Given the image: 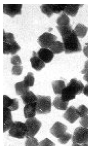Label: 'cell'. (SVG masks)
I'll use <instances>...</instances> for the list:
<instances>
[{"instance_id": "obj_1", "label": "cell", "mask_w": 88, "mask_h": 146, "mask_svg": "<svg viewBox=\"0 0 88 146\" xmlns=\"http://www.w3.org/2000/svg\"><path fill=\"white\" fill-rule=\"evenodd\" d=\"M56 27L62 36L65 53H73L81 50L80 43L71 25H57Z\"/></svg>"}, {"instance_id": "obj_2", "label": "cell", "mask_w": 88, "mask_h": 146, "mask_svg": "<svg viewBox=\"0 0 88 146\" xmlns=\"http://www.w3.org/2000/svg\"><path fill=\"white\" fill-rule=\"evenodd\" d=\"M36 101V112L38 114H47L51 111L52 102L50 96L37 95Z\"/></svg>"}, {"instance_id": "obj_3", "label": "cell", "mask_w": 88, "mask_h": 146, "mask_svg": "<svg viewBox=\"0 0 88 146\" xmlns=\"http://www.w3.org/2000/svg\"><path fill=\"white\" fill-rule=\"evenodd\" d=\"M24 123L26 128V138L34 137L42 125L41 122L35 117L27 119Z\"/></svg>"}, {"instance_id": "obj_4", "label": "cell", "mask_w": 88, "mask_h": 146, "mask_svg": "<svg viewBox=\"0 0 88 146\" xmlns=\"http://www.w3.org/2000/svg\"><path fill=\"white\" fill-rule=\"evenodd\" d=\"M72 139L73 143L80 145L88 143V128L77 127L74 131Z\"/></svg>"}, {"instance_id": "obj_5", "label": "cell", "mask_w": 88, "mask_h": 146, "mask_svg": "<svg viewBox=\"0 0 88 146\" xmlns=\"http://www.w3.org/2000/svg\"><path fill=\"white\" fill-rule=\"evenodd\" d=\"M9 136L19 139L26 137V128L24 123L19 121H15L9 130Z\"/></svg>"}, {"instance_id": "obj_6", "label": "cell", "mask_w": 88, "mask_h": 146, "mask_svg": "<svg viewBox=\"0 0 88 146\" xmlns=\"http://www.w3.org/2000/svg\"><path fill=\"white\" fill-rule=\"evenodd\" d=\"M66 4H43L40 7L41 12L49 17L54 13L59 14L63 11Z\"/></svg>"}, {"instance_id": "obj_7", "label": "cell", "mask_w": 88, "mask_h": 146, "mask_svg": "<svg viewBox=\"0 0 88 146\" xmlns=\"http://www.w3.org/2000/svg\"><path fill=\"white\" fill-rule=\"evenodd\" d=\"M57 39V36L51 33L45 32L40 35L37 39V42L42 47L49 48Z\"/></svg>"}, {"instance_id": "obj_8", "label": "cell", "mask_w": 88, "mask_h": 146, "mask_svg": "<svg viewBox=\"0 0 88 146\" xmlns=\"http://www.w3.org/2000/svg\"><path fill=\"white\" fill-rule=\"evenodd\" d=\"M22 4H3V13L14 17L15 16L21 14Z\"/></svg>"}, {"instance_id": "obj_9", "label": "cell", "mask_w": 88, "mask_h": 146, "mask_svg": "<svg viewBox=\"0 0 88 146\" xmlns=\"http://www.w3.org/2000/svg\"><path fill=\"white\" fill-rule=\"evenodd\" d=\"M3 132L9 130L14 123L11 111L7 108H3Z\"/></svg>"}, {"instance_id": "obj_10", "label": "cell", "mask_w": 88, "mask_h": 146, "mask_svg": "<svg viewBox=\"0 0 88 146\" xmlns=\"http://www.w3.org/2000/svg\"><path fill=\"white\" fill-rule=\"evenodd\" d=\"M67 129L66 125L59 121H57L50 128V132L55 137L59 138L66 132Z\"/></svg>"}, {"instance_id": "obj_11", "label": "cell", "mask_w": 88, "mask_h": 146, "mask_svg": "<svg viewBox=\"0 0 88 146\" xmlns=\"http://www.w3.org/2000/svg\"><path fill=\"white\" fill-rule=\"evenodd\" d=\"M63 116L64 119L71 123L74 122L79 117L77 109L73 106H71L67 109Z\"/></svg>"}, {"instance_id": "obj_12", "label": "cell", "mask_w": 88, "mask_h": 146, "mask_svg": "<svg viewBox=\"0 0 88 146\" xmlns=\"http://www.w3.org/2000/svg\"><path fill=\"white\" fill-rule=\"evenodd\" d=\"M3 108H7L11 111L17 110L19 108L18 100L16 98L12 99L6 95L3 96Z\"/></svg>"}, {"instance_id": "obj_13", "label": "cell", "mask_w": 88, "mask_h": 146, "mask_svg": "<svg viewBox=\"0 0 88 146\" xmlns=\"http://www.w3.org/2000/svg\"><path fill=\"white\" fill-rule=\"evenodd\" d=\"M67 86L76 95L82 93L84 87V85L81 82L76 78L71 79Z\"/></svg>"}, {"instance_id": "obj_14", "label": "cell", "mask_w": 88, "mask_h": 146, "mask_svg": "<svg viewBox=\"0 0 88 146\" xmlns=\"http://www.w3.org/2000/svg\"><path fill=\"white\" fill-rule=\"evenodd\" d=\"M32 55V56L30 59L32 68L37 71L41 70L45 66V62L37 56L35 52L33 51Z\"/></svg>"}, {"instance_id": "obj_15", "label": "cell", "mask_w": 88, "mask_h": 146, "mask_svg": "<svg viewBox=\"0 0 88 146\" xmlns=\"http://www.w3.org/2000/svg\"><path fill=\"white\" fill-rule=\"evenodd\" d=\"M37 56L45 63L50 62L53 58L54 54L50 50L41 48L37 53Z\"/></svg>"}, {"instance_id": "obj_16", "label": "cell", "mask_w": 88, "mask_h": 146, "mask_svg": "<svg viewBox=\"0 0 88 146\" xmlns=\"http://www.w3.org/2000/svg\"><path fill=\"white\" fill-rule=\"evenodd\" d=\"M36 102L25 105L23 112L25 118L28 119L35 117L36 114Z\"/></svg>"}, {"instance_id": "obj_17", "label": "cell", "mask_w": 88, "mask_h": 146, "mask_svg": "<svg viewBox=\"0 0 88 146\" xmlns=\"http://www.w3.org/2000/svg\"><path fill=\"white\" fill-rule=\"evenodd\" d=\"M3 52L5 54H14L20 49V47L16 41L10 44L3 42Z\"/></svg>"}, {"instance_id": "obj_18", "label": "cell", "mask_w": 88, "mask_h": 146, "mask_svg": "<svg viewBox=\"0 0 88 146\" xmlns=\"http://www.w3.org/2000/svg\"><path fill=\"white\" fill-rule=\"evenodd\" d=\"M83 6V4H66L63 11V13L72 17L75 16L79 8Z\"/></svg>"}, {"instance_id": "obj_19", "label": "cell", "mask_w": 88, "mask_h": 146, "mask_svg": "<svg viewBox=\"0 0 88 146\" xmlns=\"http://www.w3.org/2000/svg\"><path fill=\"white\" fill-rule=\"evenodd\" d=\"M20 97L25 105L36 102L37 100V96L29 90L20 95Z\"/></svg>"}, {"instance_id": "obj_20", "label": "cell", "mask_w": 88, "mask_h": 146, "mask_svg": "<svg viewBox=\"0 0 88 146\" xmlns=\"http://www.w3.org/2000/svg\"><path fill=\"white\" fill-rule=\"evenodd\" d=\"M76 96V95L67 85L63 89L60 96L63 100L68 102L75 98Z\"/></svg>"}, {"instance_id": "obj_21", "label": "cell", "mask_w": 88, "mask_h": 146, "mask_svg": "<svg viewBox=\"0 0 88 146\" xmlns=\"http://www.w3.org/2000/svg\"><path fill=\"white\" fill-rule=\"evenodd\" d=\"M68 102L63 100L60 96H57L55 97L53 102L54 106L57 109L65 110L67 109Z\"/></svg>"}, {"instance_id": "obj_22", "label": "cell", "mask_w": 88, "mask_h": 146, "mask_svg": "<svg viewBox=\"0 0 88 146\" xmlns=\"http://www.w3.org/2000/svg\"><path fill=\"white\" fill-rule=\"evenodd\" d=\"M88 30L87 27L83 24L78 23L74 30L77 37L83 38L86 35Z\"/></svg>"}, {"instance_id": "obj_23", "label": "cell", "mask_w": 88, "mask_h": 146, "mask_svg": "<svg viewBox=\"0 0 88 146\" xmlns=\"http://www.w3.org/2000/svg\"><path fill=\"white\" fill-rule=\"evenodd\" d=\"M52 85L55 94H61L63 89L66 86L65 82L63 80L53 81Z\"/></svg>"}, {"instance_id": "obj_24", "label": "cell", "mask_w": 88, "mask_h": 146, "mask_svg": "<svg viewBox=\"0 0 88 146\" xmlns=\"http://www.w3.org/2000/svg\"><path fill=\"white\" fill-rule=\"evenodd\" d=\"M54 54H59L64 51L63 43L59 41H55L49 48Z\"/></svg>"}, {"instance_id": "obj_25", "label": "cell", "mask_w": 88, "mask_h": 146, "mask_svg": "<svg viewBox=\"0 0 88 146\" xmlns=\"http://www.w3.org/2000/svg\"><path fill=\"white\" fill-rule=\"evenodd\" d=\"M15 88L16 94L18 95H21L29 90V87L25 85L23 81L16 83L15 84Z\"/></svg>"}, {"instance_id": "obj_26", "label": "cell", "mask_w": 88, "mask_h": 146, "mask_svg": "<svg viewBox=\"0 0 88 146\" xmlns=\"http://www.w3.org/2000/svg\"><path fill=\"white\" fill-rule=\"evenodd\" d=\"M35 78L32 72H28L24 77L23 80L25 85L28 87L32 86L34 85Z\"/></svg>"}, {"instance_id": "obj_27", "label": "cell", "mask_w": 88, "mask_h": 146, "mask_svg": "<svg viewBox=\"0 0 88 146\" xmlns=\"http://www.w3.org/2000/svg\"><path fill=\"white\" fill-rule=\"evenodd\" d=\"M56 23L58 26H62L69 25L70 19L64 13L62 14L56 20Z\"/></svg>"}, {"instance_id": "obj_28", "label": "cell", "mask_w": 88, "mask_h": 146, "mask_svg": "<svg viewBox=\"0 0 88 146\" xmlns=\"http://www.w3.org/2000/svg\"><path fill=\"white\" fill-rule=\"evenodd\" d=\"M3 42L11 44L15 41L14 40V35L12 33H6L3 29Z\"/></svg>"}, {"instance_id": "obj_29", "label": "cell", "mask_w": 88, "mask_h": 146, "mask_svg": "<svg viewBox=\"0 0 88 146\" xmlns=\"http://www.w3.org/2000/svg\"><path fill=\"white\" fill-rule=\"evenodd\" d=\"M39 142L37 139L34 137L26 138L25 142V146H38Z\"/></svg>"}, {"instance_id": "obj_30", "label": "cell", "mask_w": 88, "mask_h": 146, "mask_svg": "<svg viewBox=\"0 0 88 146\" xmlns=\"http://www.w3.org/2000/svg\"><path fill=\"white\" fill-rule=\"evenodd\" d=\"M72 135L69 133L66 132L60 138L58 141L62 144H65L72 138Z\"/></svg>"}, {"instance_id": "obj_31", "label": "cell", "mask_w": 88, "mask_h": 146, "mask_svg": "<svg viewBox=\"0 0 88 146\" xmlns=\"http://www.w3.org/2000/svg\"><path fill=\"white\" fill-rule=\"evenodd\" d=\"M77 110L80 117H83L88 115V108L84 105L79 106Z\"/></svg>"}, {"instance_id": "obj_32", "label": "cell", "mask_w": 88, "mask_h": 146, "mask_svg": "<svg viewBox=\"0 0 88 146\" xmlns=\"http://www.w3.org/2000/svg\"><path fill=\"white\" fill-rule=\"evenodd\" d=\"M38 146H55V144L47 138L39 142Z\"/></svg>"}, {"instance_id": "obj_33", "label": "cell", "mask_w": 88, "mask_h": 146, "mask_svg": "<svg viewBox=\"0 0 88 146\" xmlns=\"http://www.w3.org/2000/svg\"><path fill=\"white\" fill-rule=\"evenodd\" d=\"M23 66L20 65H14L12 69V74L15 75H20L22 72Z\"/></svg>"}, {"instance_id": "obj_34", "label": "cell", "mask_w": 88, "mask_h": 146, "mask_svg": "<svg viewBox=\"0 0 88 146\" xmlns=\"http://www.w3.org/2000/svg\"><path fill=\"white\" fill-rule=\"evenodd\" d=\"M11 62L14 65H20L22 63L21 59L17 55L12 56L11 58Z\"/></svg>"}, {"instance_id": "obj_35", "label": "cell", "mask_w": 88, "mask_h": 146, "mask_svg": "<svg viewBox=\"0 0 88 146\" xmlns=\"http://www.w3.org/2000/svg\"><path fill=\"white\" fill-rule=\"evenodd\" d=\"M79 123L82 127L88 128V115L82 117L79 120Z\"/></svg>"}, {"instance_id": "obj_36", "label": "cell", "mask_w": 88, "mask_h": 146, "mask_svg": "<svg viewBox=\"0 0 88 146\" xmlns=\"http://www.w3.org/2000/svg\"><path fill=\"white\" fill-rule=\"evenodd\" d=\"M87 72H88V60L85 62L84 68L81 71V73L83 74H85Z\"/></svg>"}, {"instance_id": "obj_37", "label": "cell", "mask_w": 88, "mask_h": 146, "mask_svg": "<svg viewBox=\"0 0 88 146\" xmlns=\"http://www.w3.org/2000/svg\"><path fill=\"white\" fill-rule=\"evenodd\" d=\"M83 52L85 55L88 57V42L85 44L83 48Z\"/></svg>"}, {"instance_id": "obj_38", "label": "cell", "mask_w": 88, "mask_h": 146, "mask_svg": "<svg viewBox=\"0 0 88 146\" xmlns=\"http://www.w3.org/2000/svg\"><path fill=\"white\" fill-rule=\"evenodd\" d=\"M83 93L85 96L88 97V84H87L84 86Z\"/></svg>"}, {"instance_id": "obj_39", "label": "cell", "mask_w": 88, "mask_h": 146, "mask_svg": "<svg viewBox=\"0 0 88 146\" xmlns=\"http://www.w3.org/2000/svg\"><path fill=\"white\" fill-rule=\"evenodd\" d=\"M83 79L87 82L88 84V72L84 74L83 77Z\"/></svg>"}, {"instance_id": "obj_40", "label": "cell", "mask_w": 88, "mask_h": 146, "mask_svg": "<svg viewBox=\"0 0 88 146\" xmlns=\"http://www.w3.org/2000/svg\"><path fill=\"white\" fill-rule=\"evenodd\" d=\"M81 145L79 144L76 143H73L72 146H80Z\"/></svg>"}, {"instance_id": "obj_41", "label": "cell", "mask_w": 88, "mask_h": 146, "mask_svg": "<svg viewBox=\"0 0 88 146\" xmlns=\"http://www.w3.org/2000/svg\"><path fill=\"white\" fill-rule=\"evenodd\" d=\"M80 146H88V143L82 144Z\"/></svg>"}]
</instances>
